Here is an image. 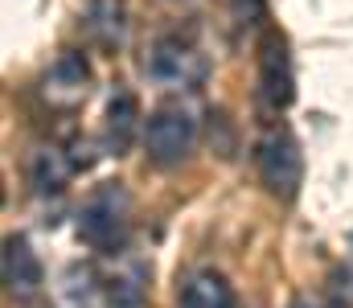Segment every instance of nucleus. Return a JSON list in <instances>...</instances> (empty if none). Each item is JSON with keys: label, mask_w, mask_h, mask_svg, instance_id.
I'll use <instances>...</instances> for the list:
<instances>
[{"label": "nucleus", "mask_w": 353, "mask_h": 308, "mask_svg": "<svg viewBox=\"0 0 353 308\" xmlns=\"http://www.w3.org/2000/svg\"><path fill=\"white\" fill-rule=\"evenodd\" d=\"M128 230H132V198H128V189L119 181L99 185L79 209V238L90 251L119 255L128 247Z\"/></svg>", "instance_id": "f257e3e1"}, {"label": "nucleus", "mask_w": 353, "mask_h": 308, "mask_svg": "<svg viewBox=\"0 0 353 308\" xmlns=\"http://www.w3.org/2000/svg\"><path fill=\"white\" fill-rule=\"evenodd\" d=\"M144 74H148V83L165 87V91H193V87L205 83L210 62H205V54L193 41L157 37L148 45V54H144Z\"/></svg>", "instance_id": "f03ea898"}, {"label": "nucleus", "mask_w": 353, "mask_h": 308, "mask_svg": "<svg viewBox=\"0 0 353 308\" xmlns=\"http://www.w3.org/2000/svg\"><path fill=\"white\" fill-rule=\"evenodd\" d=\"M193 144H197V119H193V111L169 103V107H157L148 115L144 148H148V161L152 165H161V169L185 165L189 152H193Z\"/></svg>", "instance_id": "7ed1b4c3"}, {"label": "nucleus", "mask_w": 353, "mask_h": 308, "mask_svg": "<svg viewBox=\"0 0 353 308\" xmlns=\"http://www.w3.org/2000/svg\"><path fill=\"white\" fill-rule=\"evenodd\" d=\"M259 181L267 185L271 198L279 202H292L300 194V181H304V156H300V144L288 127H275L259 140Z\"/></svg>", "instance_id": "20e7f679"}, {"label": "nucleus", "mask_w": 353, "mask_h": 308, "mask_svg": "<svg viewBox=\"0 0 353 308\" xmlns=\"http://www.w3.org/2000/svg\"><path fill=\"white\" fill-rule=\"evenodd\" d=\"M292 99H296V79H292L288 41L279 29H267L259 37V103L267 111H283Z\"/></svg>", "instance_id": "39448f33"}, {"label": "nucleus", "mask_w": 353, "mask_h": 308, "mask_svg": "<svg viewBox=\"0 0 353 308\" xmlns=\"http://www.w3.org/2000/svg\"><path fill=\"white\" fill-rule=\"evenodd\" d=\"M90 95V62L79 50H66L41 79V99L58 111H74Z\"/></svg>", "instance_id": "423d86ee"}, {"label": "nucleus", "mask_w": 353, "mask_h": 308, "mask_svg": "<svg viewBox=\"0 0 353 308\" xmlns=\"http://www.w3.org/2000/svg\"><path fill=\"white\" fill-rule=\"evenodd\" d=\"M4 288L21 300L41 288V259L33 255L29 238H21V234L4 238Z\"/></svg>", "instance_id": "0eeeda50"}, {"label": "nucleus", "mask_w": 353, "mask_h": 308, "mask_svg": "<svg viewBox=\"0 0 353 308\" xmlns=\"http://www.w3.org/2000/svg\"><path fill=\"white\" fill-rule=\"evenodd\" d=\"M83 25L99 50H119L128 37V8L123 0H87Z\"/></svg>", "instance_id": "6e6552de"}, {"label": "nucleus", "mask_w": 353, "mask_h": 308, "mask_svg": "<svg viewBox=\"0 0 353 308\" xmlns=\"http://www.w3.org/2000/svg\"><path fill=\"white\" fill-rule=\"evenodd\" d=\"M136 127H140V103H136V95L132 91H115L111 103H107V119H103V144H107V152L119 156L132 144Z\"/></svg>", "instance_id": "1a4fd4ad"}, {"label": "nucleus", "mask_w": 353, "mask_h": 308, "mask_svg": "<svg viewBox=\"0 0 353 308\" xmlns=\"http://www.w3.org/2000/svg\"><path fill=\"white\" fill-rule=\"evenodd\" d=\"M74 156H66L62 148H37L29 156V181L37 194H62L66 181L74 177Z\"/></svg>", "instance_id": "9d476101"}, {"label": "nucleus", "mask_w": 353, "mask_h": 308, "mask_svg": "<svg viewBox=\"0 0 353 308\" xmlns=\"http://www.w3.org/2000/svg\"><path fill=\"white\" fill-rule=\"evenodd\" d=\"M181 308H239V296H234V288L218 271H197L185 284Z\"/></svg>", "instance_id": "9b49d317"}, {"label": "nucleus", "mask_w": 353, "mask_h": 308, "mask_svg": "<svg viewBox=\"0 0 353 308\" xmlns=\"http://www.w3.org/2000/svg\"><path fill=\"white\" fill-rule=\"evenodd\" d=\"M58 296H62V305L66 308H87L90 296H94V271L83 267V263H70V267L62 271V288H58Z\"/></svg>", "instance_id": "f8f14e48"}, {"label": "nucleus", "mask_w": 353, "mask_h": 308, "mask_svg": "<svg viewBox=\"0 0 353 308\" xmlns=\"http://www.w3.org/2000/svg\"><path fill=\"white\" fill-rule=\"evenodd\" d=\"M107 305L111 308H140L144 305V271L132 267L123 276H111L107 280Z\"/></svg>", "instance_id": "ddd939ff"}, {"label": "nucleus", "mask_w": 353, "mask_h": 308, "mask_svg": "<svg viewBox=\"0 0 353 308\" xmlns=\"http://www.w3.org/2000/svg\"><path fill=\"white\" fill-rule=\"evenodd\" d=\"M230 12H234V25L239 29L259 25L263 21V0H230Z\"/></svg>", "instance_id": "4468645a"}]
</instances>
